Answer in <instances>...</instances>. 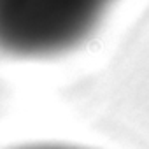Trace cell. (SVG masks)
I'll return each mask as SVG.
<instances>
[{
  "instance_id": "1",
  "label": "cell",
  "mask_w": 149,
  "mask_h": 149,
  "mask_svg": "<svg viewBox=\"0 0 149 149\" xmlns=\"http://www.w3.org/2000/svg\"><path fill=\"white\" fill-rule=\"evenodd\" d=\"M116 0H0V54L51 58L88 40Z\"/></svg>"
},
{
  "instance_id": "2",
  "label": "cell",
  "mask_w": 149,
  "mask_h": 149,
  "mask_svg": "<svg viewBox=\"0 0 149 149\" xmlns=\"http://www.w3.org/2000/svg\"><path fill=\"white\" fill-rule=\"evenodd\" d=\"M14 149H77V147H70V146H56V144H39V146H21Z\"/></svg>"
}]
</instances>
